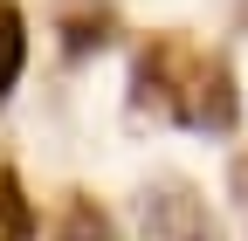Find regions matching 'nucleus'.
<instances>
[{
	"instance_id": "1",
	"label": "nucleus",
	"mask_w": 248,
	"mask_h": 241,
	"mask_svg": "<svg viewBox=\"0 0 248 241\" xmlns=\"http://www.w3.org/2000/svg\"><path fill=\"white\" fill-rule=\"evenodd\" d=\"M234 117H241V97H234V69L221 62V55H200V48H193V69H186V83H179L172 124L228 138V131H234Z\"/></svg>"
},
{
	"instance_id": "2",
	"label": "nucleus",
	"mask_w": 248,
	"mask_h": 241,
	"mask_svg": "<svg viewBox=\"0 0 248 241\" xmlns=\"http://www.w3.org/2000/svg\"><path fill=\"white\" fill-rule=\"evenodd\" d=\"M138 221L152 241H221V221L207 214L200 186H186V179H152L138 193Z\"/></svg>"
},
{
	"instance_id": "3",
	"label": "nucleus",
	"mask_w": 248,
	"mask_h": 241,
	"mask_svg": "<svg viewBox=\"0 0 248 241\" xmlns=\"http://www.w3.org/2000/svg\"><path fill=\"white\" fill-rule=\"evenodd\" d=\"M186 69H193V42H186V35H152V42L138 48V62H131V110L172 117Z\"/></svg>"
},
{
	"instance_id": "4",
	"label": "nucleus",
	"mask_w": 248,
	"mask_h": 241,
	"mask_svg": "<svg viewBox=\"0 0 248 241\" xmlns=\"http://www.w3.org/2000/svg\"><path fill=\"white\" fill-rule=\"evenodd\" d=\"M62 55L69 62H83V55H97V48H110V35H117V14L110 7H62Z\"/></svg>"
},
{
	"instance_id": "5",
	"label": "nucleus",
	"mask_w": 248,
	"mask_h": 241,
	"mask_svg": "<svg viewBox=\"0 0 248 241\" xmlns=\"http://www.w3.org/2000/svg\"><path fill=\"white\" fill-rule=\"evenodd\" d=\"M21 69H28V14L14 7V0H0V104L14 97Z\"/></svg>"
},
{
	"instance_id": "6",
	"label": "nucleus",
	"mask_w": 248,
	"mask_h": 241,
	"mask_svg": "<svg viewBox=\"0 0 248 241\" xmlns=\"http://www.w3.org/2000/svg\"><path fill=\"white\" fill-rule=\"evenodd\" d=\"M0 241H35V200L14 172H0Z\"/></svg>"
},
{
	"instance_id": "7",
	"label": "nucleus",
	"mask_w": 248,
	"mask_h": 241,
	"mask_svg": "<svg viewBox=\"0 0 248 241\" xmlns=\"http://www.w3.org/2000/svg\"><path fill=\"white\" fill-rule=\"evenodd\" d=\"M55 241H117V234H110V221H104V214H97V207H90V200H76V207H69V221H62V234H55Z\"/></svg>"
},
{
	"instance_id": "8",
	"label": "nucleus",
	"mask_w": 248,
	"mask_h": 241,
	"mask_svg": "<svg viewBox=\"0 0 248 241\" xmlns=\"http://www.w3.org/2000/svg\"><path fill=\"white\" fill-rule=\"evenodd\" d=\"M228 186H234V200H241V207H248V152H241V159H234V172H228Z\"/></svg>"
}]
</instances>
